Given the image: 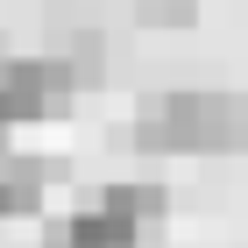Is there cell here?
Returning a JSON list of instances; mask_svg holds the SVG:
<instances>
[{
  "label": "cell",
  "mask_w": 248,
  "mask_h": 248,
  "mask_svg": "<svg viewBox=\"0 0 248 248\" xmlns=\"http://www.w3.org/2000/svg\"><path fill=\"white\" fill-rule=\"evenodd\" d=\"M163 213H170V191L163 185H99L57 227V241L64 248H135Z\"/></svg>",
  "instance_id": "2"
},
{
  "label": "cell",
  "mask_w": 248,
  "mask_h": 248,
  "mask_svg": "<svg viewBox=\"0 0 248 248\" xmlns=\"http://www.w3.org/2000/svg\"><path fill=\"white\" fill-rule=\"evenodd\" d=\"M135 21H142V29H191L199 7H191V0H135Z\"/></svg>",
  "instance_id": "5"
},
{
  "label": "cell",
  "mask_w": 248,
  "mask_h": 248,
  "mask_svg": "<svg viewBox=\"0 0 248 248\" xmlns=\"http://www.w3.org/2000/svg\"><path fill=\"white\" fill-rule=\"evenodd\" d=\"M43 191H50V170L36 156H0V220L43 213Z\"/></svg>",
  "instance_id": "4"
},
{
  "label": "cell",
  "mask_w": 248,
  "mask_h": 248,
  "mask_svg": "<svg viewBox=\"0 0 248 248\" xmlns=\"http://www.w3.org/2000/svg\"><path fill=\"white\" fill-rule=\"evenodd\" d=\"M71 71H64L50 50L36 57H0V135L7 128H29V121H50L71 107Z\"/></svg>",
  "instance_id": "3"
},
{
  "label": "cell",
  "mask_w": 248,
  "mask_h": 248,
  "mask_svg": "<svg viewBox=\"0 0 248 248\" xmlns=\"http://www.w3.org/2000/svg\"><path fill=\"white\" fill-rule=\"evenodd\" d=\"M128 135L142 156H248V93H206V85L149 93Z\"/></svg>",
  "instance_id": "1"
}]
</instances>
